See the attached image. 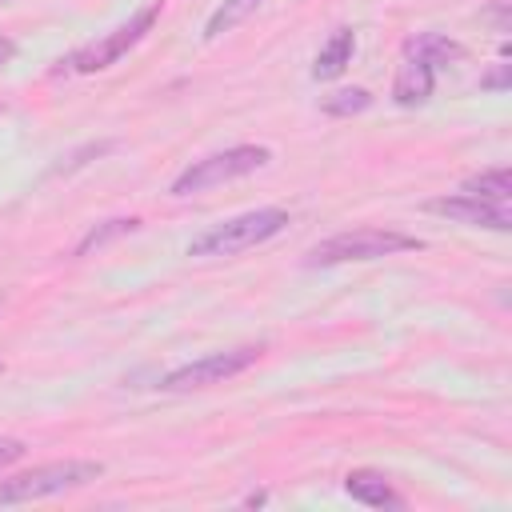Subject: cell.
I'll list each match as a JSON object with an SVG mask.
<instances>
[{"mask_svg": "<svg viewBox=\"0 0 512 512\" xmlns=\"http://www.w3.org/2000/svg\"><path fill=\"white\" fill-rule=\"evenodd\" d=\"M160 0H152L148 8H140L128 24H120V28H112V32H104L100 40H92V44H84V48H76L72 56H64V60H56V68H52V76H92V72H104V68H112L128 48H136L148 32H152V24H156V16H160Z\"/></svg>", "mask_w": 512, "mask_h": 512, "instance_id": "5", "label": "cell"}, {"mask_svg": "<svg viewBox=\"0 0 512 512\" xmlns=\"http://www.w3.org/2000/svg\"><path fill=\"white\" fill-rule=\"evenodd\" d=\"M12 56H16V44H12L8 36H0V68H4V64L12 60Z\"/></svg>", "mask_w": 512, "mask_h": 512, "instance_id": "17", "label": "cell"}, {"mask_svg": "<svg viewBox=\"0 0 512 512\" xmlns=\"http://www.w3.org/2000/svg\"><path fill=\"white\" fill-rule=\"evenodd\" d=\"M344 492L364 508H404V496L392 488V480L376 468H352L344 476Z\"/></svg>", "mask_w": 512, "mask_h": 512, "instance_id": "9", "label": "cell"}, {"mask_svg": "<svg viewBox=\"0 0 512 512\" xmlns=\"http://www.w3.org/2000/svg\"><path fill=\"white\" fill-rule=\"evenodd\" d=\"M140 228V220L136 216H116V220H104L100 228H92L80 244H76V256H88L92 248H104L108 240H116V236H124V232H136Z\"/></svg>", "mask_w": 512, "mask_h": 512, "instance_id": "14", "label": "cell"}, {"mask_svg": "<svg viewBox=\"0 0 512 512\" xmlns=\"http://www.w3.org/2000/svg\"><path fill=\"white\" fill-rule=\"evenodd\" d=\"M0 372H4V360H0Z\"/></svg>", "mask_w": 512, "mask_h": 512, "instance_id": "18", "label": "cell"}, {"mask_svg": "<svg viewBox=\"0 0 512 512\" xmlns=\"http://www.w3.org/2000/svg\"><path fill=\"white\" fill-rule=\"evenodd\" d=\"M284 228H288L284 208H252V212H240V216L220 220V224L204 228L200 236H192L188 256H236V252H248L256 244L272 240Z\"/></svg>", "mask_w": 512, "mask_h": 512, "instance_id": "2", "label": "cell"}, {"mask_svg": "<svg viewBox=\"0 0 512 512\" xmlns=\"http://www.w3.org/2000/svg\"><path fill=\"white\" fill-rule=\"evenodd\" d=\"M364 108H372V92L368 88H340V92H332V96L320 100V112L324 116H356Z\"/></svg>", "mask_w": 512, "mask_h": 512, "instance_id": "13", "label": "cell"}, {"mask_svg": "<svg viewBox=\"0 0 512 512\" xmlns=\"http://www.w3.org/2000/svg\"><path fill=\"white\" fill-rule=\"evenodd\" d=\"M260 4H264V0H224V4L208 16V24H204V40H220V36L232 32L240 20H248Z\"/></svg>", "mask_w": 512, "mask_h": 512, "instance_id": "11", "label": "cell"}, {"mask_svg": "<svg viewBox=\"0 0 512 512\" xmlns=\"http://www.w3.org/2000/svg\"><path fill=\"white\" fill-rule=\"evenodd\" d=\"M100 476H104V464L100 460H56V464H40V468H28V472H16V476L0 480V504H28V500L76 492V488H88Z\"/></svg>", "mask_w": 512, "mask_h": 512, "instance_id": "4", "label": "cell"}, {"mask_svg": "<svg viewBox=\"0 0 512 512\" xmlns=\"http://www.w3.org/2000/svg\"><path fill=\"white\" fill-rule=\"evenodd\" d=\"M260 356H264V348H260V344H244V348H228V352H208V356H200V360H192V364L172 368V372L160 380V388H164V392L212 388V384H224V380H232V376L248 372Z\"/></svg>", "mask_w": 512, "mask_h": 512, "instance_id": "7", "label": "cell"}, {"mask_svg": "<svg viewBox=\"0 0 512 512\" xmlns=\"http://www.w3.org/2000/svg\"><path fill=\"white\" fill-rule=\"evenodd\" d=\"M272 160V152L264 144H236V148H224V152H212V156H200L192 160L176 180H172V196H192V192H208L216 184H228V180H240L256 168H264Z\"/></svg>", "mask_w": 512, "mask_h": 512, "instance_id": "6", "label": "cell"}, {"mask_svg": "<svg viewBox=\"0 0 512 512\" xmlns=\"http://www.w3.org/2000/svg\"><path fill=\"white\" fill-rule=\"evenodd\" d=\"M352 52H356V32H352V28H336V32L320 44V52H316V60H312V76H316V80H336V76L352 64Z\"/></svg>", "mask_w": 512, "mask_h": 512, "instance_id": "10", "label": "cell"}, {"mask_svg": "<svg viewBox=\"0 0 512 512\" xmlns=\"http://www.w3.org/2000/svg\"><path fill=\"white\" fill-rule=\"evenodd\" d=\"M460 192H472V196H484V200H512V172L508 168H488L480 176H468L460 184Z\"/></svg>", "mask_w": 512, "mask_h": 512, "instance_id": "12", "label": "cell"}, {"mask_svg": "<svg viewBox=\"0 0 512 512\" xmlns=\"http://www.w3.org/2000/svg\"><path fill=\"white\" fill-rule=\"evenodd\" d=\"M424 248V240L396 232V228H348L336 232L328 240H320L316 248H308L304 264L308 268H328V264H352V260H380V256H396V252H416Z\"/></svg>", "mask_w": 512, "mask_h": 512, "instance_id": "3", "label": "cell"}, {"mask_svg": "<svg viewBox=\"0 0 512 512\" xmlns=\"http://www.w3.org/2000/svg\"><path fill=\"white\" fill-rule=\"evenodd\" d=\"M460 56H464V48L452 36H444V32H416L404 44V52H400V68H396V80H392V100L400 108L424 104L432 96V88H436L440 68L460 60Z\"/></svg>", "mask_w": 512, "mask_h": 512, "instance_id": "1", "label": "cell"}, {"mask_svg": "<svg viewBox=\"0 0 512 512\" xmlns=\"http://www.w3.org/2000/svg\"><path fill=\"white\" fill-rule=\"evenodd\" d=\"M480 88H496V92H504V88H508V64H496L488 76H480Z\"/></svg>", "mask_w": 512, "mask_h": 512, "instance_id": "16", "label": "cell"}, {"mask_svg": "<svg viewBox=\"0 0 512 512\" xmlns=\"http://www.w3.org/2000/svg\"><path fill=\"white\" fill-rule=\"evenodd\" d=\"M428 212L448 216V220L468 224V228H492V232H508L512 228V208L504 200H484V196H472V192L432 200Z\"/></svg>", "mask_w": 512, "mask_h": 512, "instance_id": "8", "label": "cell"}, {"mask_svg": "<svg viewBox=\"0 0 512 512\" xmlns=\"http://www.w3.org/2000/svg\"><path fill=\"white\" fill-rule=\"evenodd\" d=\"M24 448H28L24 440H16V436H0V468H4V464H12V460H20V456H24Z\"/></svg>", "mask_w": 512, "mask_h": 512, "instance_id": "15", "label": "cell"}]
</instances>
